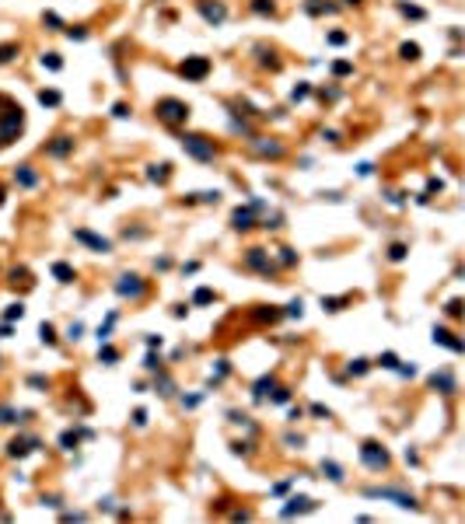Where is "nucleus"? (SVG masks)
Wrapping results in <instances>:
<instances>
[{
    "instance_id": "1",
    "label": "nucleus",
    "mask_w": 465,
    "mask_h": 524,
    "mask_svg": "<svg viewBox=\"0 0 465 524\" xmlns=\"http://www.w3.org/2000/svg\"><path fill=\"white\" fill-rule=\"evenodd\" d=\"M179 143H182L185 154H192L196 161H214V154H217L214 140H207V137H200V133H182Z\"/></svg>"
},
{
    "instance_id": "2",
    "label": "nucleus",
    "mask_w": 465,
    "mask_h": 524,
    "mask_svg": "<svg viewBox=\"0 0 465 524\" xmlns=\"http://www.w3.org/2000/svg\"><path fill=\"white\" fill-rule=\"evenodd\" d=\"M154 112H158V119H161V123H168V126H179V123H185V119H189V105L179 102V98H161L158 105H154Z\"/></svg>"
},
{
    "instance_id": "3",
    "label": "nucleus",
    "mask_w": 465,
    "mask_h": 524,
    "mask_svg": "<svg viewBox=\"0 0 465 524\" xmlns=\"http://www.w3.org/2000/svg\"><path fill=\"white\" fill-rule=\"evenodd\" d=\"M364 496H374V500H392V503H395V507H402V510H413V507H416L413 493H402V489H392V486H367V489H364Z\"/></svg>"
},
{
    "instance_id": "4",
    "label": "nucleus",
    "mask_w": 465,
    "mask_h": 524,
    "mask_svg": "<svg viewBox=\"0 0 465 524\" xmlns=\"http://www.w3.org/2000/svg\"><path fill=\"white\" fill-rule=\"evenodd\" d=\"M143 290H147V279L137 276V273H123L119 279H115V294H119V297L137 301V297H143Z\"/></svg>"
},
{
    "instance_id": "5",
    "label": "nucleus",
    "mask_w": 465,
    "mask_h": 524,
    "mask_svg": "<svg viewBox=\"0 0 465 524\" xmlns=\"http://www.w3.org/2000/svg\"><path fill=\"white\" fill-rule=\"evenodd\" d=\"M21 126H25L21 108H7L4 115H0V143H11V140L21 133Z\"/></svg>"
},
{
    "instance_id": "6",
    "label": "nucleus",
    "mask_w": 465,
    "mask_h": 524,
    "mask_svg": "<svg viewBox=\"0 0 465 524\" xmlns=\"http://www.w3.org/2000/svg\"><path fill=\"white\" fill-rule=\"evenodd\" d=\"M259 210H266V203H262V199H252L249 207H238L235 213H231V227H235V231H249Z\"/></svg>"
},
{
    "instance_id": "7",
    "label": "nucleus",
    "mask_w": 465,
    "mask_h": 524,
    "mask_svg": "<svg viewBox=\"0 0 465 524\" xmlns=\"http://www.w3.org/2000/svg\"><path fill=\"white\" fill-rule=\"evenodd\" d=\"M360 461H364L371 472H381L385 465H389V451H385V448H378V444H371V440H367V444H360Z\"/></svg>"
},
{
    "instance_id": "8",
    "label": "nucleus",
    "mask_w": 465,
    "mask_h": 524,
    "mask_svg": "<svg viewBox=\"0 0 465 524\" xmlns=\"http://www.w3.org/2000/svg\"><path fill=\"white\" fill-rule=\"evenodd\" d=\"M179 73H182L185 80H203V77L210 73V60H207V56H185V63L179 67Z\"/></svg>"
},
{
    "instance_id": "9",
    "label": "nucleus",
    "mask_w": 465,
    "mask_h": 524,
    "mask_svg": "<svg viewBox=\"0 0 465 524\" xmlns=\"http://www.w3.org/2000/svg\"><path fill=\"white\" fill-rule=\"evenodd\" d=\"M42 448V440L38 437H14L11 444H7V454L11 458H25V454H32V451H38Z\"/></svg>"
},
{
    "instance_id": "10",
    "label": "nucleus",
    "mask_w": 465,
    "mask_h": 524,
    "mask_svg": "<svg viewBox=\"0 0 465 524\" xmlns=\"http://www.w3.org/2000/svg\"><path fill=\"white\" fill-rule=\"evenodd\" d=\"M73 238H77V241H84V245H88V248H95V252H112V241H108V238L91 234L88 227H77V231H73Z\"/></svg>"
},
{
    "instance_id": "11",
    "label": "nucleus",
    "mask_w": 465,
    "mask_h": 524,
    "mask_svg": "<svg viewBox=\"0 0 465 524\" xmlns=\"http://www.w3.org/2000/svg\"><path fill=\"white\" fill-rule=\"evenodd\" d=\"M430 339H434V343H441V346H448L451 353H462V349H465V343H462L451 329H444V325H434V336H430Z\"/></svg>"
},
{
    "instance_id": "12",
    "label": "nucleus",
    "mask_w": 465,
    "mask_h": 524,
    "mask_svg": "<svg viewBox=\"0 0 465 524\" xmlns=\"http://www.w3.org/2000/svg\"><path fill=\"white\" fill-rule=\"evenodd\" d=\"M252 150L262 154V157H280V154H284V143H280V140H266V137H252Z\"/></svg>"
},
{
    "instance_id": "13",
    "label": "nucleus",
    "mask_w": 465,
    "mask_h": 524,
    "mask_svg": "<svg viewBox=\"0 0 465 524\" xmlns=\"http://www.w3.org/2000/svg\"><path fill=\"white\" fill-rule=\"evenodd\" d=\"M200 11H203V18H207L210 25H220V21L227 18V7L220 4V0H214V4H210V0H200Z\"/></svg>"
},
{
    "instance_id": "14",
    "label": "nucleus",
    "mask_w": 465,
    "mask_h": 524,
    "mask_svg": "<svg viewBox=\"0 0 465 524\" xmlns=\"http://www.w3.org/2000/svg\"><path fill=\"white\" fill-rule=\"evenodd\" d=\"M245 262H249L252 269H259V273H266V276H269V273H273V259H269V255H266L262 248H249V255H245Z\"/></svg>"
},
{
    "instance_id": "15",
    "label": "nucleus",
    "mask_w": 465,
    "mask_h": 524,
    "mask_svg": "<svg viewBox=\"0 0 465 524\" xmlns=\"http://www.w3.org/2000/svg\"><path fill=\"white\" fill-rule=\"evenodd\" d=\"M304 510H315V500H308V496H290L287 507L280 510V517H294V514H304Z\"/></svg>"
},
{
    "instance_id": "16",
    "label": "nucleus",
    "mask_w": 465,
    "mask_h": 524,
    "mask_svg": "<svg viewBox=\"0 0 465 524\" xmlns=\"http://www.w3.org/2000/svg\"><path fill=\"white\" fill-rule=\"evenodd\" d=\"M430 388H437L441 395H455V391H458V384H455V378H451L448 371H441V374H430Z\"/></svg>"
},
{
    "instance_id": "17",
    "label": "nucleus",
    "mask_w": 465,
    "mask_h": 524,
    "mask_svg": "<svg viewBox=\"0 0 465 524\" xmlns=\"http://www.w3.org/2000/svg\"><path fill=\"white\" fill-rule=\"evenodd\" d=\"M273 388H277V378H273V374H262V378L252 384V395H255V402H262V398H266L269 391H273Z\"/></svg>"
},
{
    "instance_id": "18",
    "label": "nucleus",
    "mask_w": 465,
    "mask_h": 524,
    "mask_svg": "<svg viewBox=\"0 0 465 524\" xmlns=\"http://www.w3.org/2000/svg\"><path fill=\"white\" fill-rule=\"evenodd\" d=\"M70 150H73V140H70V137H56V140L46 147V154H49V157H67Z\"/></svg>"
},
{
    "instance_id": "19",
    "label": "nucleus",
    "mask_w": 465,
    "mask_h": 524,
    "mask_svg": "<svg viewBox=\"0 0 465 524\" xmlns=\"http://www.w3.org/2000/svg\"><path fill=\"white\" fill-rule=\"evenodd\" d=\"M168 175H172V165H168V161H161V165H150V168H147V178H150V182H168Z\"/></svg>"
},
{
    "instance_id": "20",
    "label": "nucleus",
    "mask_w": 465,
    "mask_h": 524,
    "mask_svg": "<svg viewBox=\"0 0 465 524\" xmlns=\"http://www.w3.org/2000/svg\"><path fill=\"white\" fill-rule=\"evenodd\" d=\"M14 178H18V185H25V189H32V185H38V175L32 172V165H21V168L14 172Z\"/></svg>"
},
{
    "instance_id": "21",
    "label": "nucleus",
    "mask_w": 465,
    "mask_h": 524,
    "mask_svg": "<svg viewBox=\"0 0 465 524\" xmlns=\"http://www.w3.org/2000/svg\"><path fill=\"white\" fill-rule=\"evenodd\" d=\"M154 391H158V395H172V391H175V381H172L165 371H158V378H154Z\"/></svg>"
},
{
    "instance_id": "22",
    "label": "nucleus",
    "mask_w": 465,
    "mask_h": 524,
    "mask_svg": "<svg viewBox=\"0 0 465 524\" xmlns=\"http://www.w3.org/2000/svg\"><path fill=\"white\" fill-rule=\"evenodd\" d=\"M53 276L60 279V283H70V279H73V269H70L67 262H53Z\"/></svg>"
},
{
    "instance_id": "23",
    "label": "nucleus",
    "mask_w": 465,
    "mask_h": 524,
    "mask_svg": "<svg viewBox=\"0 0 465 524\" xmlns=\"http://www.w3.org/2000/svg\"><path fill=\"white\" fill-rule=\"evenodd\" d=\"M38 339H42L46 346H53V343H56V329L49 325V321H42V325H38Z\"/></svg>"
},
{
    "instance_id": "24",
    "label": "nucleus",
    "mask_w": 465,
    "mask_h": 524,
    "mask_svg": "<svg viewBox=\"0 0 465 524\" xmlns=\"http://www.w3.org/2000/svg\"><path fill=\"white\" fill-rule=\"evenodd\" d=\"M14 56H18V42H4V46H0V67L11 63Z\"/></svg>"
},
{
    "instance_id": "25",
    "label": "nucleus",
    "mask_w": 465,
    "mask_h": 524,
    "mask_svg": "<svg viewBox=\"0 0 465 524\" xmlns=\"http://www.w3.org/2000/svg\"><path fill=\"white\" fill-rule=\"evenodd\" d=\"M21 318H25V304H7L4 321H21Z\"/></svg>"
},
{
    "instance_id": "26",
    "label": "nucleus",
    "mask_w": 465,
    "mask_h": 524,
    "mask_svg": "<svg viewBox=\"0 0 465 524\" xmlns=\"http://www.w3.org/2000/svg\"><path fill=\"white\" fill-rule=\"evenodd\" d=\"M322 472H325L332 482H343V468H339L336 461H322Z\"/></svg>"
},
{
    "instance_id": "27",
    "label": "nucleus",
    "mask_w": 465,
    "mask_h": 524,
    "mask_svg": "<svg viewBox=\"0 0 465 524\" xmlns=\"http://www.w3.org/2000/svg\"><path fill=\"white\" fill-rule=\"evenodd\" d=\"M252 11H255V14H273L277 4H273V0H252Z\"/></svg>"
},
{
    "instance_id": "28",
    "label": "nucleus",
    "mask_w": 465,
    "mask_h": 524,
    "mask_svg": "<svg viewBox=\"0 0 465 524\" xmlns=\"http://www.w3.org/2000/svg\"><path fill=\"white\" fill-rule=\"evenodd\" d=\"M112 325H115V311L105 318V325L98 329V343H108V336H112Z\"/></svg>"
},
{
    "instance_id": "29",
    "label": "nucleus",
    "mask_w": 465,
    "mask_h": 524,
    "mask_svg": "<svg viewBox=\"0 0 465 524\" xmlns=\"http://www.w3.org/2000/svg\"><path fill=\"white\" fill-rule=\"evenodd\" d=\"M378 364H381L385 371H395V367H399V356H395V353H381V356H378Z\"/></svg>"
},
{
    "instance_id": "30",
    "label": "nucleus",
    "mask_w": 465,
    "mask_h": 524,
    "mask_svg": "<svg viewBox=\"0 0 465 524\" xmlns=\"http://www.w3.org/2000/svg\"><path fill=\"white\" fill-rule=\"evenodd\" d=\"M280 314H284V311H277V308H259V311H255L259 321H277Z\"/></svg>"
},
{
    "instance_id": "31",
    "label": "nucleus",
    "mask_w": 465,
    "mask_h": 524,
    "mask_svg": "<svg viewBox=\"0 0 465 524\" xmlns=\"http://www.w3.org/2000/svg\"><path fill=\"white\" fill-rule=\"evenodd\" d=\"M346 371H350V374H367L371 364H367V360H350V364H346Z\"/></svg>"
},
{
    "instance_id": "32",
    "label": "nucleus",
    "mask_w": 465,
    "mask_h": 524,
    "mask_svg": "<svg viewBox=\"0 0 465 524\" xmlns=\"http://www.w3.org/2000/svg\"><path fill=\"white\" fill-rule=\"evenodd\" d=\"M98 360H105V364H115V360H119V353H115L112 346H105V343H102V349H98Z\"/></svg>"
},
{
    "instance_id": "33",
    "label": "nucleus",
    "mask_w": 465,
    "mask_h": 524,
    "mask_svg": "<svg viewBox=\"0 0 465 524\" xmlns=\"http://www.w3.org/2000/svg\"><path fill=\"white\" fill-rule=\"evenodd\" d=\"M269 398H273L277 406H287V402H290V388H273V395H269Z\"/></svg>"
},
{
    "instance_id": "34",
    "label": "nucleus",
    "mask_w": 465,
    "mask_h": 524,
    "mask_svg": "<svg viewBox=\"0 0 465 524\" xmlns=\"http://www.w3.org/2000/svg\"><path fill=\"white\" fill-rule=\"evenodd\" d=\"M38 102H42V105H60V91H38Z\"/></svg>"
},
{
    "instance_id": "35",
    "label": "nucleus",
    "mask_w": 465,
    "mask_h": 524,
    "mask_svg": "<svg viewBox=\"0 0 465 524\" xmlns=\"http://www.w3.org/2000/svg\"><path fill=\"white\" fill-rule=\"evenodd\" d=\"M210 301H214V290H207V287H200L192 294V304H210Z\"/></svg>"
},
{
    "instance_id": "36",
    "label": "nucleus",
    "mask_w": 465,
    "mask_h": 524,
    "mask_svg": "<svg viewBox=\"0 0 465 524\" xmlns=\"http://www.w3.org/2000/svg\"><path fill=\"white\" fill-rule=\"evenodd\" d=\"M42 67H46V70H60V67H63V60H60L56 53H46V56H42Z\"/></svg>"
},
{
    "instance_id": "37",
    "label": "nucleus",
    "mask_w": 465,
    "mask_h": 524,
    "mask_svg": "<svg viewBox=\"0 0 465 524\" xmlns=\"http://www.w3.org/2000/svg\"><path fill=\"white\" fill-rule=\"evenodd\" d=\"M343 304H346V297H322V308H325V311H339Z\"/></svg>"
},
{
    "instance_id": "38",
    "label": "nucleus",
    "mask_w": 465,
    "mask_h": 524,
    "mask_svg": "<svg viewBox=\"0 0 465 524\" xmlns=\"http://www.w3.org/2000/svg\"><path fill=\"white\" fill-rule=\"evenodd\" d=\"M143 367H147L150 374H158V371H161V356H154V353H147V360H143Z\"/></svg>"
},
{
    "instance_id": "39",
    "label": "nucleus",
    "mask_w": 465,
    "mask_h": 524,
    "mask_svg": "<svg viewBox=\"0 0 465 524\" xmlns=\"http://www.w3.org/2000/svg\"><path fill=\"white\" fill-rule=\"evenodd\" d=\"M389 259H392V262H402V259H406V245H399V241H395V245L389 248Z\"/></svg>"
},
{
    "instance_id": "40",
    "label": "nucleus",
    "mask_w": 465,
    "mask_h": 524,
    "mask_svg": "<svg viewBox=\"0 0 465 524\" xmlns=\"http://www.w3.org/2000/svg\"><path fill=\"white\" fill-rule=\"evenodd\" d=\"M399 53H402V60H416V56H420V46H416V42H406Z\"/></svg>"
},
{
    "instance_id": "41",
    "label": "nucleus",
    "mask_w": 465,
    "mask_h": 524,
    "mask_svg": "<svg viewBox=\"0 0 465 524\" xmlns=\"http://www.w3.org/2000/svg\"><path fill=\"white\" fill-rule=\"evenodd\" d=\"M60 444H63V451H73V448H77V433H70V430H67V433L60 437Z\"/></svg>"
},
{
    "instance_id": "42",
    "label": "nucleus",
    "mask_w": 465,
    "mask_h": 524,
    "mask_svg": "<svg viewBox=\"0 0 465 524\" xmlns=\"http://www.w3.org/2000/svg\"><path fill=\"white\" fill-rule=\"evenodd\" d=\"M227 371H231V364H227V360H217V367H214V381L227 378Z\"/></svg>"
},
{
    "instance_id": "43",
    "label": "nucleus",
    "mask_w": 465,
    "mask_h": 524,
    "mask_svg": "<svg viewBox=\"0 0 465 524\" xmlns=\"http://www.w3.org/2000/svg\"><path fill=\"white\" fill-rule=\"evenodd\" d=\"M200 402H203V391H200V395H182V406H185V409H196Z\"/></svg>"
},
{
    "instance_id": "44",
    "label": "nucleus",
    "mask_w": 465,
    "mask_h": 524,
    "mask_svg": "<svg viewBox=\"0 0 465 524\" xmlns=\"http://www.w3.org/2000/svg\"><path fill=\"white\" fill-rule=\"evenodd\" d=\"M284 314H290V318H301V314H304V304H301V301H290Z\"/></svg>"
},
{
    "instance_id": "45",
    "label": "nucleus",
    "mask_w": 465,
    "mask_h": 524,
    "mask_svg": "<svg viewBox=\"0 0 465 524\" xmlns=\"http://www.w3.org/2000/svg\"><path fill=\"white\" fill-rule=\"evenodd\" d=\"M399 11H402L406 18H416V21L423 18V11H420V7H409V4H399Z\"/></svg>"
},
{
    "instance_id": "46",
    "label": "nucleus",
    "mask_w": 465,
    "mask_h": 524,
    "mask_svg": "<svg viewBox=\"0 0 465 524\" xmlns=\"http://www.w3.org/2000/svg\"><path fill=\"white\" fill-rule=\"evenodd\" d=\"M350 70H354V67H350V63H346V60H339V63H332V73H336V77H343V73H350Z\"/></svg>"
},
{
    "instance_id": "47",
    "label": "nucleus",
    "mask_w": 465,
    "mask_h": 524,
    "mask_svg": "<svg viewBox=\"0 0 465 524\" xmlns=\"http://www.w3.org/2000/svg\"><path fill=\"white\" fill-rule=\"evenodd\" d=\"M308 91H312V88H308V84H297V88L290 91V98H294V102H301V98H308Z\"/></svg>"
},
{
    "instance_id": "48",
    "label": "nucleus",
    "mask_w": 465,
    "mask_h": 524,
    "mask_svg": "<svg viewBox=\"0 0 465 524\" xmlns=\"http://www.w3.org/2000/svg\"><path fill=\"white\" fill-rule=\"evenodd\" d=\"M81 332H84V325H81V321H73V325L67 329V339H81Z\"/></svg>"
},
{
    "instance_id": "49",
    "label": "nucleus",
    "mask_w": 465,
    "mask_h": 524,
    "mask_svg": "<svg viewBox=\"0 0 465 524\" xmlns=\"http://www.w3.org/2000/svg\"><path fill=\"white\" fill-rule=\"evenodd\" d=\"M28 384H32V388H49V381H46V378H38V374H32V378H28Z\"/></svg>"
},
{
    "instance_id": "50",
    "label": "nucleus",
    "mask_w": 465,
    "mask_h": 524,
    "mask_svg": "<svg viewBox=\"0 0 465 524\" xmlns=\"http://www.w3.org/2000/svg\"><path fill=\"white\" fill-rule=\"evenodd\" d=\"M280 262H284V266H294V252H290V248H280Z\"/></svg>"
},
{
    "instance_id": "51",
    "label": "nucleus",
    "mask_w": 465,
    "mask_h": 524,
    "mask_svg": "<svg viewBox=\"0 0 465 524\" xmlns=\"http://www.w3.org/2000/svg\"><path fill=\"white\" fill-rule=\"evenodd\" d=\"M448 314L458 318V314H462V301H448Z\"/></svg>"
},
{
    "instance_id": "52",
    "label": "nucleus",
    "mask_w": 465,
    "mask_h": 524,
    "mask_svg": "<svg viewBox=\"0 0 465 524\" xmlns=\"http://www.w3.org/2000/svg\"><path fill=\"white\" fill-rule=\"evenodd\" d=\"M395 371H399V374H402V378H413V374H416V367H413V364H399V367H395Z\"/></svg>"
},
{
    "instance_id": "53",
    "label": "nucleus",
    "mask_w": 465,
    "mask_h": 524,
    "mask_svg": "<svg viewBox=\"0 0 465 524\" xmlns=\"http://www.w3.org/2000/svg\"><path fill=\"white\" fill-rule=\"evenodd\" d=\"M329 42H332V46H343V42H346V35H343V32H332V35H329Z\"/></svg>"
},
{
    "instance_id": "54",
    "label": "nucleus",
    "mask_w": 465,
    "mask_h": 524,
    "mask_svg": "<svg viewBox=\"0 0 465 524\" xmlns=\"http://www.w3.org/2000/svg\"><path fill=\"white\" fill-rule=\"evenodd\" d=\"M312 416H325V419H329V409H325V406H319V402H315V406H312Z\"/></svg>"
},
{
    "instance_id": "55",
    "label": "nucleus",
    "mask_w": 465,
    "mask_h": 524,
    "mask_svg": "<svg viewBox=\"0 0 465 524\" xmlns=\"http://www.w3.org/2000/svg\"><path fill=\"white\" fill-rule=\"evenodd\" d=\"M46 25H49V28H60V25H63V21H60V18H56V14H53V11H49V14H46Z\"/></svg>"
},
{
    "instance_id": "56",
    "label": "nucleus",
    "mask_w": 465,
    "mask_h": 524,
    "mask_svg": "<svg viewBox=\"0 0 465 524\" xmlns=\"http://www.w3.org/2000/svg\"><path fill=\"white\" fill-rule=\"evenodd\" d=\"M133 423H137V426H143V423H147V413H143V409H137V413H133Z\"/></svg>"
},
{
    "instance_id": "57",
    "label": "nucleus",
    "mask_w": 465,
    "mask_h": 524,
    "mask_svg": "<svg viewBox=\"0 0 465 524\" xmlns=\"http://www.w3.org/2000/svg\"><path fill=\"white\" fill-rule=\"evenodd\" d=\"M67 35H70V38H88V32H84V28H70Z\"/></svg>"
},
{
    "instance_id": "58",
    "label": "nucleus",
    "mask_w": 465,
    "mask_h": 524,
    "mask_svg": "<svg viewBox=\"0 0 465 524\" xmlns=\"http://www.w3.org/2000/svg\"><path fill=\"white\" fill-rule=\"evenodd\" d=\"M161 343H165L161 336H147V346H150V349H154V346H158V349H161Z\"/></svg>"
},
{
    "instance_id": "59",
    "label": "nucleus",
    "mask_w": 465,
    "mask_h": 524,
    "mask_svg": "<svg viewBox=\"0 0 465 524\" xmlns=\"http://www.w3.org/2000/svg\"><path fill=\"white\" fill-rule=\"evenodd\" d=\"M0 105H7V102H4V98H0Z\"/></svg>"
},
{
    "instance_id": "60",
    "label": "nucleus",
    "mask_w": 465,
    "mask_h": 524,
    "mask_svg": "<svg viewBox=\"0 0 465 524\" xmlns=\"http://www.w3.org/2000/svg\"><path fill=\"white\" fill-rule=\"evenodd\" d=\"M350 4H357V0H350Z\"/></svg>"
}]
</instances>
